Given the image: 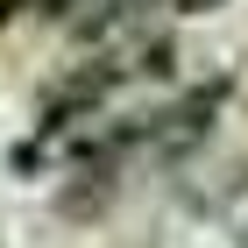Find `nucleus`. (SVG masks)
Returning <instances> with one entry per match:
<instances>
[{
  "label": "nucleus",
  "mask_w": 248,
  "mask_h": 248,
  "mask_svg": "<svg viewBox=\"0 0 248 248\" xmlns=\"http://www.w3.org/2000/svg\"><path fill=\"white\" fill-rule=\"evenodd\" d=\"M241 248H248V241H241Z\"/></svg>",
  "instance_id": "7ed1b4c3"
},
{
  "label": "nucleus",
  "mask_w": 248,
  "mask_h": 248,
  "mask_svg": "<svg viewBox=\"0 0 248 248\" xmlns=\"http://www.w3.org/2000/svg\"><path fill=\"white\" fill-rule=\"evenodd\" d=\"M170 15H213V7H227V0H163Z\"/></svg>",
  "instance_id": "f03ea898"
},
{
  "label": "nucleus",
  "mask_w": 248,
  "mask_h": 248,
  "mask_svg": "<svg viewBox=\"0 0 248 248\" xmlns=\"http://www.w3.org/2000/svg\"><path fill=\"white\" fill-rule=\"evenodd\" d=\"M220 99H227V78L206 85V93H191V99H177L170 114H149V156H156V163H177L185 149H199V142L213 135Z\"/></svg>",
  "instance_id": "f257e3e1"
}]
</instances>
